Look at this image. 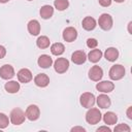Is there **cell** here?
Instances as JSON below:
<instances>
[{
    "mask_svg": "<svg viewBox=\"0 0 132 132\" xmlns=\"http://www.w3.org/2000/svg\"><path fill=\"white\" fill-rule=\"evenodd\" d=\"M103 76V70L100 66L94 65L89 70V78L93 81H99Z\"/></svg>",
    "mask_w": 132,
    "mask_h": 132,
    "instance_id": "obj_8",
    "label": "cell"
},
{
    "mask_svg": "<svg viewBox=\"0 0 132 132\" xmlns=\"http://www.w3.org/2000/svg\"><path fill=\"white\" fill-rule=\"evenodd\" d=\"M71 131H72V132H75V131L85 132V131H86V129H85V128H82V127H73V128L71 129Z\"/></svg>",
    "mask_w": 132,
    "mask_h": 132,
    "instance_id": "obj_32",
    "label": "cell"
},
{
    "mask_svg": "<svg viewBox=\"0 0 132 132\" xmlns=\"http://www.w3.org/2000/svg\"><path fill=\"white\" fill-rule=\"evenodd\" d=\"M86 60H87V55L84 51H75L71 55V61L76 65L84 64L86 62Z\"/></svg>",
    "mask_w": 132,
    "mask_h": 132,
    "instance_id": "obj_13",
    "label": "cell"
},
{
    "mask_svg": "<svg viewBox=\"0 0 132 132\" xmlns=\"http://www.w3.org/2000/svg\"><path fill=\"white\" fill-rule=\"evenodd\" d=\"M77 37V31L74 27H67L63 31V39L67 42H72Z\"/></svg>",
    "mask_w": 132,
    "mask_h": 132,
    "instance_id": "obj_11",
    "label": "cell"
},
{
    "mask_svg": "<svg viewBox=\"0 0 132 132\" xmlns=\"http://www.w3.org/2000/svg\"><path fill=\"white\" fill-rule=\"evenodd\" d=\"M95 101H96L95 96L90 92H85L79 97V102H80L81 106L85 107V108L93 107V105L95 104Z\"/></svg>",
    "mask_w": 132,
    "mask_h": 132,
    "instance_id": "obj_4",
    "label": "cell"
},
{
    "mask_svg": "<svg viewBox=\"0 0 132 132\" xmlns=\"http://www.w3.org/2000/svg\"><path fill=\"white\" fill-rule=\"evenodd\" d=\"M25 114H26V118L30 121H36L39 116H40V110H39V107L35 104H31L27 107L26 111H25Z\"/></svg>",
    "mask_w": 132,
    "mask_h": 132,
    "instance_id": "obj_7",
    "label": "cell"
},
{
    "mask_svg": "<svg viewBox=\"0 0 132 132\" xmlns=\"http://www.w3.org/2000/svg\"><path fill=\"white\" fill-rule=\"evenodd\" d=\"M50 43H51V41H50L48 37L44 36V35L39 36L37 38V40H36V44H37V46L39 48H47L50 46Z\"/></svg>",
    "mask_w": 132,
    "mask_h": 132,
    "instance_id": "obj_25",
    "label": "cell"
},
{
    "mask_svg": "<svg viewBox=\"0 0 132 132\" xmlns=\"http://www.w3.org/2000/svg\"><path fill=\"white\" fill-rule=\"evenodd\" d=\"M28 1H32V0H28Z\"/></svg>",
    "mask_w": 132,
    "mask_h": 132,
    "instance_id": "obj_38",
    "label": "cell"
},
{
    "mask_svg": "<svg viewBox=\"0 0 132 132\" xmlns=\"http://www.w3.org/2000/svg\"><path fill=\"white\" fill-rule=\"evenodd\" d=\"M103 121L106 125H114L118 121V117L112 111H107L103 116Z\"/></svg>",
    "mask_w": 132,
    "mask_h": 132,
    "instance_id": "obj_23",
    "label": "cell"
},
{
    "mask_svg": "<svg viewBox=\"0 0 132 132\" xmlns=\"http://www.w3.org/2000/svg\"><path fill=\"white\" fill-rule=\"evenodd\" d=\"M9 124V119L8 117L3 113V112H0V129H4L8 126Z\"/></svg>",
    "mask_w": 132,
    "mask_h": 132,
    "instance_id": "obj_27",
    "label": "cell"
},
{
    "mask_svg": "<svg viewBox=\"0 0 132 132\" xmlns=\"http://www.w3.org/2000/svg\"><path fill=\"white\" fill-rule=\"evenodd\" d=\"M127 117L128 119H132V106H129L128 109H127Z\"/></svg>",
    "mask_w": 132,
    "mask_h": 132,
    "instance_id": "obj_33",
    "label": "cell"
},
{
    "mask_svg": "<svg viewBox=\"0 0 132 132\" xmlns=\"http://www.w3.org/2000/svg\"><path fill=\"white\" fill-rule=\"evenodd\" d=\"M38 66L41 68H48L53 64V59L48 55H41L37 60Z\"/></svg>",
    "mask_w": 132,
    "mask_h": 132,
    "instance_id": "obj_16",
    "label": "cell"
},
{
    "mask_svg": "<svg viewBox=\"0 0 132 132\" xmlns=\"http://www.w3.org/2000/svg\"><path fill=\"white\" fill-rule=\"evenodd\" d=\"M125 72H126V70H125V67L123 65L116 64V65H113V66L110 67L108 74H109V77L112 80H119V79H121V78L124 77Z\"/></svg>",
    "mask_w": 132,
    "mask_h": 132,
    "instance_id": "obj_3",
    "label": "cell"
},
{
    "mask_svg": "<svg viewBox=\"0 0 132 132\" xmlns=\"http://www.w3.org/2000/svg\"><path fill=\"white\" fill-rule=\"evenodd\" d=\"M102 58V52L100 50L94 48L92 50L89 54H88V59L90 60V62L92 63H97L100 61V59Z\"/></svg>",
    "mask_w": 132,
    "mask_h": 132,
    "instance_id": "obj_22",
    "label": "cell"
},
{
    "mask_svg": "<svg viewBox=\"0 0 132 132\" xmlns=\"http://www.w3.org/2000/svg\"><path fill=\"white\" fill-rule=\"evenodd\" d=\"M14 76V69L11 65L5 64L0 67V77L3 79H10Z\"/></svg>",
    "mask_w": 132,
    "mask_h": 132,
    "instance_id": "obj_9",
    "label": "cell"
},
{
    "mask_svg": "<svg viewBox=\"0 0 132 132\" xmlns=\"http://www.w3.org/2000/svg\"><path fill=\"white\" fill-rule=\"evenodd\" d=\"M99 4L103 7H107L111 4V0H99Z\"/></svg>",
    "mask_w": 132,
    "mask_h": 132,
    "instance_id": "obj_30",
    "label": "cell"
},
{
    "mask_svg": "<svg viewBox=\"0 0 132 132\" xmlns=\"http://www.w3.org/2000/svg\"><path fill=\"white\" fill-rule=\"evenodd\" d=\"M96 89L99 92H102V93H110L114 89V84L111 82V81H109V80L99 81L96 85Z\"/></svg>",
    "mask_w": 132,
    "mask_h": 132,
    "instance_id": "obj_12",
    "label": "cell"
},
{
    "mask_svg": "<svg viewBox=\"0 0 132 132\" xmlns=\"http://www.w3.org/2000/svg\"><path fill=\"white\" fill-rule=\"evenodd\" d=\"M81 25H82V28H84L85 30L91 31V30L95 29V27H96L97 24H96V21H95L94 18H92V16H86V18L82 20Z\"/></svg>",
    "mask_w": 132,
    "mask_h": 132,
    "instance_id": "obj_19",
    "label": "cell"
},
{
    "mask_svg": "<svg viewBox=\"0 0 132 132\" xmlns=\"http://www.w3.org/2000/svg\"><path fill=\"white\" fill-rule=\"evenodd\" d=\"M86 121L91 125L98 124L101 121V112H100V110L98 108H95V107H90L89 110L86 113Z\"/></svg>",
    "mask_w": 132,
    "mask_h": 132,
    "instance_id": "obj_1",
    "label": "cell"
},
{
    "mask_svg": "<svg viewBox=\"0 0 132 132\" xmlns=\"http://www.w3.org/2000/svg\"><path fill=\"white\" fill-rule=\"evenodd\" d=\"M64 51H65V46H64V44L61 43V42H56V43H53V44L51 45V52H52V54L55 55V56H60V55H62V54L64 53Z\"/></svg>",
    "mask_w": 132,
    "mask_h": 132,
    "instance_id": "obj_24",
    "label": "cell"
},
{
    "mask_svg": "<svg viewBox=\"0 0 132 132\" xmlns=\"http://www.w3.org/2000/svg\"><path fill=\"white\" fill-rule=\"evenodd\" d=\"M18 79L20 82H23V84H27L29 81L32 80L33 78V75H32V72L28 69V68H22L21 70H19L18 72Z\"/></svg>",
    "mask_w": 132,
    "mask_h": 132,
    "instance_id": "obj_10",
    "label": "cell"
},
{
    "mask_svg": "<svg viewBox=\"0 0 132 132\" xmlns=\"http://www.w3.org/2000/svg\"><path fill=\"white\" fill-rule=\"evenodd\" d=\"M97 131H98V132H99V131H108V132H109L110 129H109L107 126H102V127H99V128L97 129Z\"/></svg>",
    "mask_w": 132,
    "mask_h": 132,
    "instance_id": "obj_34",
    "label": "cell"
},
{
    "mask_svg": "<svg viewBox=\"0 0 132 132\" xmlns=\"http://www.w3.org/2000/svg\"><path fill=\"white\" fill-rule=\"evenodd\" d=\"M55 8H57L58 10H65L68 8L69 6V1L68 0H55L54 2Z\"/></svg>",
    "mask_w": 132,
    "mask_h": 132,
    "instance_id": "obj_26",
    "label": "cell"
},
{
    "mask_svg": "<svg viewBox=\"0 0 132 132\" xmlns=\"http://www.w3.org/2000/svg\"><path fill=\"white\" fill-rule=\"evenodd\" d=\"M25 119H26V114L21 108H14L10 111L9 120L13 125L19 126V125L23 124L25 122Z\"/></svg>",
    "mask_w": 132,
    "mask_h": 132,
    "instance_id": "obj_2",
    "label": "cell"
},
{
    "mask_svg": "<svg viewBox=\"0 0 132 132\" xmlns=\"http://www.w3.org/2000/svg\"><path fill=\"white\" fill-rule=\"evenodd\" d=\"M34 82L37 87L44 88L50 84V77L45 73H39L34 77Z\"/></svg>",
    "mask_w": 132,
    "mask_h": 132,
    "instance_id": "obj_14",
    "label": "cell"
},
{
    "mask_svg": "<svg viewBox=\"0 0 132 132\" xmlns=\"http://www.w3.org/2000/svg\"><path fill=\"white\" fill-rule=\"evenodd\" d=\"M28 31L31 35L33 36H36L40 33V24L37 20H31L29 23H28Z\"/></svg>",
    "mask_w": 132,
    "mask_h": 132,
    "instance_id": "obj_15",
    "label": "cell"
},
{
    "mask_svg": "<svg viewBox=\"0 0 132 132\" xmlns=\"http://www.w3.org/2000/svg\"><path fill=\"white\" fill-rule=\"evenodd\" d=\"M39 13H40V16L42 19L47 20V19H50V18L53 16V14H54V8L51 5H43L40 8Z\"/></svg>",
    "mask_w": 132,
    "mask_h": 132,
    "instance_id": "obj_21",
    "label": "cell"
},
{
    "mask_svg": "<svg viewBox=\"0 0 132 132\" xmlns=\"http://www.w3.org/2000/svg\"><path fill=\"white\" fill-rule=\"evenodd\" d=\"M9 0H0V3H6V2H8Z\"/></svg>",
    "mask_w": 132,
    "mask_h": 132,
    "instance_id": "obj_37",
    "label": "cell"
},
{
    "mask_svg": "<svg viewBox=\"0 0 132 132\" xmlns=\"http://www.w3.org/2000/svg\"><path fill=\"white\" fill-rule=\"evenodd\" d=\"M55 71L58 73H64L69 68V61L66 58H58L54 63Z\"/></svg>",
    "mask_w": 132,
    "mask_h": 132,
    "instance_id": "obj_6",
    "label": "cell"
},
{
    "mask_svg": "<svg viewBox=\"0 0 132 132\" xmlns=\"http://www.w3.org/2000/svg\"><path fill=\"white\" fill-rule=\"evenodd\" d=\"M97 104L100 108H108L111 104V101H110V98L107 95L101 94L97 97Z\"/></svg>",
    "mask_w": 132,
    "mask_h": 132,
    "instance_id": "obj_18",
    "label": "cell"
},
{
    "mask_svg": "<svg viewBox=\"0 0 132 132\" xmlns=\"http://www.w3.org/2000/svg\"><path fill=\"white\" fill-rule=\"evenodd\" d=\"M104 57L107 61L114 62L119 58V51L116 47H108L104 53Z\"/></svg>",
    "mask_w": 132,
    "mask_h": 132,
    "instance_id": "obj_17",
    "label": "cell"
},
{
    "mask_svg": "<svg viewBox=\"0 0 132 132\" xmlns=\"http://www.w3.org/2000/svg\"><path fill=\"white\" fill-rule=\"evenodd\" d=\"M5 88V91L8 92V93H11V94H14V93H18L21 86H20V82L15 81V80H10V81H7L4 86Z\"/></svg>",
    "mask_w": 132,
    "mask_h": 132,
    "instance_id": "obj_20",
    "label": "cell"
},
{
    "mask_svg": "<svg viewBox=\"0 0 132 132\" xmlns=\"http://www.w3.org/2000/svg\"><path fill=\"white\" fill-rule=\"evenodd\" d=\"M113 1H116V2H118V3H122V2H124L125 0H113Z\"/></svg>",
    "mask_w": 132,
    "mask_h": 132,
    "instance_id": "obj_36",
    "label": "cell"
},
{
    "mask_svg": "<svg viewBox=\"0 0 132 132\" xmlns=\"http://www.w3.org/2000/svg\"><path fill=\"white\" fill-rule=\"evenodd\" d=\"M98 24H99V27L102 30H105V31L109 30L112 27V18H111V15L108 14V13H102L99 16Z\"/></svg>",
    "mask_w": 132,
    "mask_h": 132,
    "instance_id": "obj_5",
    "label": "cell"
},
{
    "mask_svg": "<svg viewBox=\"0 0 132 132\" xmlns=\"http://www.w3.org/2000/svg\"><path fill=\"white\" fill-rule=\"evenodd\" d=\"M131 25H132V22H129V24H128V31H129L130 34H132V31H131Z\"/></svg>",
    "mask_w": 132,
    "mask_h": 132,
    "instance_id": "obj_35",
    "label": "cell"
},
{
    "mask_svg": "<svg viewBox=\"0 0 132 132\" xmlns=\"http://www.w3.org/2000/svg\"><path fill=\"white\" fill-rule=\"evenodd\" d=\"M5 55H6V50H5V47H4L3 45H0V59L4 58Z\"/></svg>",
    "mask_w": 132,
    "mask_h": 132,
    "instance_id": "obj_31",
    "label": "cell"
},
{
    "mask_svg": "<svg viewBox=\"0 0 132 132\" xmlns=\"http://www.w3.org/2000/svg\"><path fill=\"white\" fill-rule=\"evenodd\" d=\"M130 130L131 129L127 124H120L114 128V131H121V132H130Z\"/></svg>",
    "mask_w": 132,
    "mask_h": 132,
    "instance_id": "obj_28",
    "label": "cell"
},
{
    "mask_svg": "<svg viewBox=\"0 0 132 132\" xmlns=\"http://www.w3.org/2000/svg\"><path fill=\"white\" fill-rule=\"evenodd\" d=\"M87 45L90 48H96V46L98 45V41L95 38H89L87 40Z\"/></svg>",
    "mask_w": 132,
    "mask_h": 132,
    "instance_id": "obj_29",
    "label": "cell"
}]
</instances>
